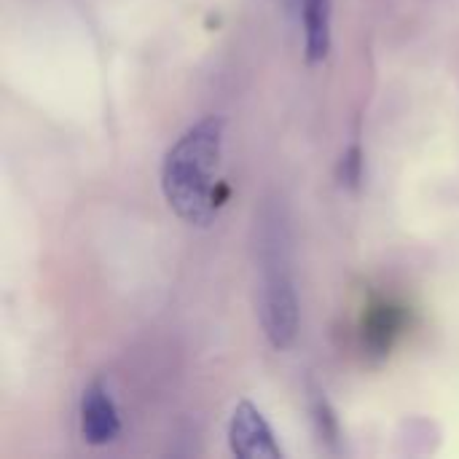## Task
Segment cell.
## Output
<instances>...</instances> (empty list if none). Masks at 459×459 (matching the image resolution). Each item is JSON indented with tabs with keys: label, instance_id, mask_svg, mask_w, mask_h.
<instances>
[{
	"label": "cell",
	"instance_id": "6da1fadb",
	"mask_svg": "<svg viewBox=\"0 0 459 459\" xmlns=\"http://www.w3.org/2000/svg\"><path fill=\"white\" fill-rule=\"evenodd\" d=\"M223 140L226 121L204 116L164 153L161 194L188 226H210L223 204Z\"/></svg>",
	"mask_w": 459,
	"mask_h": 459
},
{
	"label": "cell",
	"instance_id": "7a4b0ae2",
	"mask_svg": "<svg viewBox=\"0 0 459 459\" xmlns=\"http://www.w3.org/2000/svg\"><path fill=\"white\" fill-rule=\"evenodd\" d=\"M261 325L274 350H288L299 336L296 280L280 229H269L261 245Z\"/></svg>",
	"mask_w": 459,
	"mask_h": 459
},
{
	"label": "cell",
	"instance_id": "3957f363",
	"mask_svg": "<svg viewBox=\"0 0 459 459\" xmlns=\"http://www.w3.org/2000/svg\"><path fill=\"white\" fill-rule=\"evenodd\" d=\"M229 446L239 459H280L282 446L261 414V409L250 401H239L229 420Z\"/></svg>",
	"mask_w": 459,
	"mask_h": 459
},
{
	"label": "cell",
	"instance_id": "277c9868",
	"mask_svg": "<svg viewBox=\"0 0 459 459\" xmlns=\"http://www.w3.org/2000/svg\"><path fill=\"white\" fill-rule=\"evenodd\" d=\"M81 436L89 446H108L121 436V417L116 401L102 382L83 390L81 398Z\"/></svg>",
	"mask_w": 459,
	"mask_h": 459
},
{
	"label": "cell",
	"instance_id": "5b68a950",
	"mask_svg": "<svg viewBox=\"0 0 459 459\" xmlns=\"http://www.w3.org/2000/svg\"><path fill=\"white\" fill-rule=\"evenodd\" d=\"M299 24L304 32V56L309 65L325 62L333 43V0H301Z\"/></svg>",
	"mask_w": 459,
	"mask_h": 459
},
{
	"label": "cell",
	"instance_id": "8992f818",
	"mask_svg": "<svg viewBox=\"0 0 459 459\" xmlns=\"http://www.w3.org/2000/svg\"><path fill=\"white\" fill-rule=\"evenodd\" d=\"M285 5H288V11H290V13H296V16H299V5H301V0H285Z\"/></svg>",
	"mask_w": 459,
	"mask_h": 459
}]
</instances>
